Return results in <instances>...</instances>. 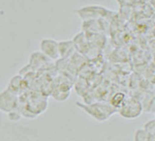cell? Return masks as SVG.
Masks as SVG:
<instances>
[{
    "label": "cell",
    "mask_w": 155,
    "mask_h": 141,
    "mask_svg": "<svg viewBox=\"0 0 155 141\" xmlns=\"http://www.w3.org/2000/svg\"><path fill=\"white\" fill-rule=\"evenodd\" d=\"M77 105L88 113L90 116H92L98 122H104V120L107 119L113 113L117 111V109H115L113 106L99 104V103L92 105H83L81 103H77Z\"/></svg>",
    "instance_id": "obj_1"
},
{
    "label": "cell",
    "mask_w": 155,
    "mask_h": 141,
    "mask_svg": "<svg viewBox=\"0 0 155 141\" xmlns=\"http://www.w3.org/2000/svg\"><path fill=\"white\" fill-rule=\"evenodd\" d=\"M117 111L122 117L131 119V118H137L141 115L143 111V106L140 103V101L136 99H125Z\"/></svg>",
    "instance_id": "obj_2"
},
{
    "label": "cell",
    "mask_w": 155,
    "mask_h": 141,
    "mask_svg": "<svg viewBox=\"0 0 155 141\" xmlns=\"http://www.w3.org/2000/svg\"><path fill=\"white\" fill-rule=\"evenodd\" d=\"M19 108L18 95L12 92L8 88L0 92V111L9 113L16 111Z\"/></svg>",
    "instance_id": "obj_3"
},
{
    "label": "cell",
    "mask_w": 155,
    "mask_h": 141,
    "mask_svg": "<svg viewBox=\"0 0 155 141\" xmlns=\"http://www.w3.org/2000/svg\"><path fill=\"white\" fill-rule=\"evenodd\" d=\"M41 51L49 59H58L60 57L59 43L52 39H44L41 42Z\"/></svg>",
    "instance_id": "obj_4"
},
{
    "label": "cell",
    "mask_w": 155,
    "mask_h": 141,
    "mask_svg": "<svg viewBox=\"0 0 155 141\" xmlns=\"http://www.w3.org/2000/svg\"><path fill=\"white\" fill-rule=\"evenodd\" d=\"M74 42L71 41H64V42H60L59 43V53L61 57H65L68 56L69 54L72 52L74 50Z\"/></svg>",
    "instance_id": "obj_5"
},
{
    "label": "cell",
    "mask_w": 155,
    "mask_h": 141,
    "mask_svg": "<svg viewBox=\"0 0 155 141\" xmlns=\"http://www.w3.org/2000/svg\"><path fill=\"white\" fill-rule=\"evenodd\" d=\"M125 95L122 92H117L113 95V98L111 99V106H113L115 109L118 110V108L122 105V103L125 101Z\"/></svg>",
    "instance_id": "obj_6"
},
{
    "label": "cell",
    "mask_w": 155,
    "mask_h": 141,
    "mask_svg": "<svg viewBox=\"0 0 155 141\" xmlns=\"http://www.w3.org/2000/svg\"><path fill=\"white\" fill-rule=\"evenodd\" d=\"M134 141H149L148 134L145 130H137L134 135Z\"/></svg>",
    "instance_id": "obj_7"
},
{
    "label": "cell",
    "mask_w": 155,
    "mask_h": 141,
    "mask_svg": "<svg viewBox=\"0 0 155 141\" xmlns=\"http://www.w3.org/2000/svg\"><path fill=\"white\" fill-rule=\"evenodd\" d=\"M7 115H8V118L12 120V122H17V120L20 119V113L18 114V113H17V110H16V111L7 113Z\"/></svg>",
    "instance_id": "obj_8"
}]
</instances>
